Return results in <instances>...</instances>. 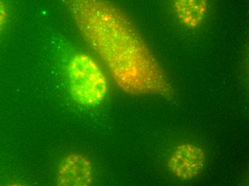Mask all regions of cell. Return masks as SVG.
Returning a JSON list of instances; mask_svg holds the SVG:
<instances>
[{"label": "cell", "instance_id": "5", "mask_svg": "<svg viewBox=\"0 0 249 186\" xmlns=\"http://www.w3.org/2000/svg\"><path fill=\"white\" fill-rule=\"evenodd\" d=\"M178 19L187 28H197L203 23L209 7V0H174Z\"/></svg>", "mask_w": 249, "mask_h": 186}, {"label": "cell", "instance_id": "4", "mask_svg": "<svg viewBox=\"0 0 249 186\" xmlns=\"http://www.w3.org/2000/svg\"><path fill=\"white\" fill-rule=\"evenodd\" d=\"M93 179L90 161L80 154H71L65 157L59 167L57 183L60 186H88Z\"/></svg>", "mask_w": 249, "mask_h": 186}, {"label": "cell", "instance_id": "3", "mask_svg": "<svg viewBox=\"0 0 249 186\" xmlns=\"http://www.w3.org/2000/svg\"><path fill=\"white\" fill-rule=\"evenodd\" d=\"M206 163V154L200 147L183 143L175 148L168 161L171 173L176 178L188 181L198 176Z\"/></svg>", "mask_w": 249, "mask_h": 186}, {"label": "cell", "instance_id": "2", "mask_svg": "<svg viewBox=\"0 0 249 186\" xmlns=\"http://www.w3.org/2000/svg\"><path fill=\"white\" fill-rule=\"evenodd\" d=\"M70 91L76 102L86 107L103 102L107 93V83L103 71L93 58L76 54L67 69Z\"/></svg>", "mask_w": 249, "mask_h": 186}, {"label": "cell", "instance_id": "1", "mask_svg": "<svg viewBox=\"0 0 249 186\" xmlns=\"http://www.w3.org/2000/svg\"><path fill=\"white\" fill-rule=\"evenodd\" d=\"M117 85L133 95L171 98L174 88L130 18L109 0H61Z\"/></svg>", "mask_w": 249, "mask_h": 186}, {"label": "cell", "instance_id": "6", "mask_svg": "<svg viewBox=\"0 0 249 186\" xmlns=\"http://www.w3.org/2000/svg\"><path fill=\"white\" fill-rule=\"evenodd\" d=\"M10 20V9L4 0H0V34L4 32Z\"/></svg>", "mask_w": 249, "mask_h": 186}]
</instances>
